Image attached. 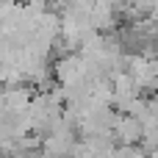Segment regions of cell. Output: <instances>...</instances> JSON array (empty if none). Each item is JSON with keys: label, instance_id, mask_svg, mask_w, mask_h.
Returning <instances> with one entry per match:
<instances>
[{"label": "cell", "instance_id": "obj_1", "mask_svg": "<svg viewBox=\"0 0 158 158\" xmlns=\"http://www.w3.org/2000/svg\"><path fill=\"white\" fill-rule=\"evenodd\" d=\"M122 6H133V3H139V0H119Z\"/></svg>", "mask_w": 158, "mask_h": 158}]
</instances>
